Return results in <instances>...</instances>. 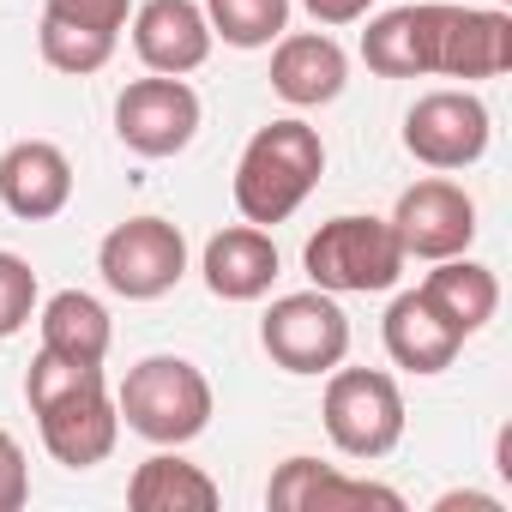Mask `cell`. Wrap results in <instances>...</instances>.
Masks as SVG:
<instances>
[{
  "mask_svg": "<svg viewBox=\"0 0 512 512\" xmlns=\"http://www.w3.org/2000/svg\"><path fill=\"white\" fill-rule=\"evenodd\" d=\"M362 61L380 79H500L512 67V13L500 7H392L368 19Z\"/></svg>",
  "mask_w": 512,
  "mask_h": 512,
  "instance_id": "cell-1",
  "label": "cell"
},
{
  "mask_svg": "<svg viewBox=\"0 0 512 512\" xmlns=\"http://www.w3.org/2000/svg\"><path fill=\"white\" fill-rule=\"evenodd\" d=\"M326 175V145L308 121H272L247 139L235 163V211L247 223H284L302 211V199Z\"/></svg>",
  "mask_w": 512,
  "mask_h": 512,
  "instance_id": "cell-2",
  "label": "cell"
},
{
  "mask_svg": "<svg viewBox=\"0 0 512 512\" xmlns=\"http://www.w3.org/2000/svg\"><path fill=\"white\" fill-rule=\"evenodd\" d=\"M115 410L151 446H187L211 428V380L187 356H145L127 368Z\"/></svg>",
  "mask_w": 512,
  "mask_h": 512,
  "instance_id": "cell-3",
  "label": "cell"
},
{
  "mask_svg": "<svg viewBox=\"0 0 512 512\" xmlns=\"http://www.w3.org/2000/svg\"><path fill=\"white\" fill-rule=\"evenodd\" d=\"M302 266H308L314 290H326V296H380L404 278V247L386 217L344 211L308 235Z\"/></svg>",
  "mask_w": 512,
  "mask_h": 512,
  "instance_id": "cell-4",
  "label": "cell"
},
{
  "mask_svg": "<svg viewBox=\"0 0 512 512\" xmlns=\"http://www.w3.org/2000/svg\"><path fill=\"white\" fill-rule=\"evenodd\" d=\"M320 416L344 458H386L404 440V392L380 368H332Z\"/></svg>",
  "mask_w": 512,
  "mask_h": 512,
  "instance_id": "cell-5",
  "label": "cell"
},
{
  "mask_svg": "<svg viewBox=\"0 0 512 512\" xmlns=\"http://www.w3.org/2000/svg\"><path fill=\"white\" fill-rule=\"evenodd\" d=\"M260 344L284 374H332L350 356V320L338 296L326 290H296L278 296L260 320Z\"/></svg>",
  "mask_w": 512,
  "mask_h": 512,
  "instance_id": "cell-6",
  "label": "cell"
},
{
  "mask_svg": "<svg viewBox=\"0 0 512 512\" xmlns=\"http://www.w3.org/2000/svg\"><path fill=\"white\" fill-rule=\"evenodd\" d=\"M97 272H103V284H109L115 296H127V302H157V296H169V290L181 284V272H187V241H181V229L163 223V217H127V223H115V229L103 235Z\"/></svg>",
  "mask_w": 512,
  "mask_h": 512,
  "instance_id": "cell-7",
  "label": "cell"
},
{
  "mask_svg": "<svg viewBox=\"0 0 512 512\" xmlns=\"http://www.w3.org/2000/svg\"><path fill=\"white\" fill-rule=\"evenodd\" d=\"M115 133L139 157H175V151H187L193 133H199V97H193V85H181L169 73L133 79L115 97Z\"/></svg>",
  "mask_w": 512,
  "mask_h": 512,
  "instance_id": "cell-8",
  "label": "cell"
},
{
  "mask_svg": "<svg viewBox=\"0 0 512 512\" xmlns=\"http://www.w3.org/2000/svg\"><path fill=\"white\" fill-rule=\"evenodd\" d=\"M488 109L470 91H428L404 115V151L428 169H470L488 151Z\"/></svg>",
  "mask_w": 512,
  "mask_h": 512,
  "instance_id": "cell-9",
  "label": "cell"
},
{
  "mask_svg": "<svg viewBox=\"0 0 512 512\" xmlns=\"http://www.w3.org/2000/svg\"><path fill=\"white\" fill-rule=\"evenodd\" d=\"M386 223L404 260H452L476 241V199L458 181H416L398 193V211Z\"/></svg>",
  "mask_w": 512,
  "mask_h": 512,
  "instance_id": "cell-10",
  "label": "cell"
},
{
  "mask_svg": "<svg viewBox=\"0 0 512 512\" xmlns=\"http://www.w3.org/2000/svg\"><path fill=\"white\" fill-rule=\"evenodd\" d=\"M31 416H37V428H43L49 458L67 464V470L103 464V458L115 452V440H121V410H115L103 374L85 380V386H73V392H61V398H49V404H37Z\"/></svg>",
  "mask_w": 512,
  "mask_h": 512,
  "instance_id": "cell-11",
  "label": "cell"
},
{
  "mask_svg": "<svg viewBox=\"0 0 512 512\" xmlns=\"http://www.w3.org/2000/svg\"><path fill=\"white\" fill-rule=\"evenodd\" d=\"M0 199H7L13 217L43 223L61 217L73 199V163L55 139H19L0 151Z\"/></svg>",
  "mask_w": 512,
  "mask_h": 512,
  "instance_id": "cell-12",
  "label": "cell"
},
{
  "mask_svg": "<svg viewBox=\"0 0 512 512\" xmlns=\"http://www.w3.org/2000/svg\"><path fill=\"white\" fill-rule=\"evenodd\" d=\"M266 500L278 512H362V506H386V512H404V494L398 488H380V482H356V476H338L332 464L320 458H284Z\"/></svg>",
  "mask_w": 512,
  "mask_h": 512,
  "instance_id": "cell-13",
  "label": "cell"
},
{
  "mask_svg": "<svg viewBox=\"0 0 512 512\" xmlns=\"http://www.w3.org/2000/svg\"><path fill=\"white\" fill-rule=\"evenodd\" d=\"M133 49L151 73H169V79L205 67V55H211L205 7H193V0H145L133 13Z\"/></svg>",
  "mask_w": 512,
  "mask_h": 512,
  "instance_id": "cell-14",
  "label": "cell"
},
{
  "mask_svg": "<svg viewBox=\"0 0 512 512\" xmlns=\"http://www.w3.org/2000/svg\"><path fill=\"white\" fill-rule=\"evenodd\" d=\"M278 284V241L260 223H235L205 241V290L217 302H260Z\"/></svg>",
  "mask_w": 512,
  "mask_h": 512,
  "instance_id": "cell-15",
  "label": "cell"
},
{
  "mask_svg": "<svg viewBox=\"0 0 512 512\" xmlns=\"http://www.w3.org/2000/svg\"><path fill=\"white\" fill-rule=\"evenodd\" d=\"M344 79H350V61L344 49L326 37V31H296V37H278L272 49V91L296 109H320L332 97H344Z\"/></svg>",
  "mask_w": 512,
  "mask_h": 512,
  "instance_id": "cell-16",
  "label": "cell"
},
{
  "mask_svg": "<svg viewBox=\"0 0 512 512\" xmlns=\"http://www.w3.org/2000/svg\"><path fill=\"white\" fill-rule=\"evenodd\" d=\"M380 338H386V356H392L398 368H410V374H440V368H452V356L464 350V332H458L422 290H404V296L386 308Z\"/></svg>",
  "mask_w": 512,
  "mask_h": 512,
  "instance_id": "cell-17",
  "label": "cell"
},
{
  "mask_svg": "<svg viewBox=\"0 0 512 512\" xmlns=\"http://www.w3.org/2000/svg\"><path fill=\"white\" fill-rule=\"evenodd\" d=\"M422 296H428V302H434L464 338H470V332H482V326L494 320V308H500V278H494L488 266L464 260V253H452V260H434Z\"/></svg>",
  "mask_w": 512,
  "mask_h": 512,
  "instance_id": "cell-18",
  "label": "cell"
},
{
  "mask_svg": "<svg viewBox=\"0 0 512 512\" xmlns=\"http://www.w3.org/2000/svg\"><path fill=\"white\" fill-rule=\"evenodd\" d=\"M127 506L133 512H211L217 506V482L199 464H187L175 452H157V458H145L133 470Z\"/></svg>",
  "mask_w": 512,
  "mask_h": 512,
  "instance_id": "cell-19",
  "label": "cell"
},
{
  "mask_svg": "<svg viewBox=\"0 0 512 512\" xmlns=\"http://www.w3.org/2000/svg\"><path fill=\"white\" fill-rule=\"evenodd\" d=\"M37 326H43V350L73 356V362H103V356H109V338H115L109 308H103L97 296H85V290H61V296H49Z\"/></svg>",
  "mask_w": 512,
  "mask_h": 512,
  "instance_id": "cell-20",
  "label": "cell"
},
{
  "mask_svg": "<svg viewBox=\"0 0 512 512\" xmlns=\"http://www.w3.org/2000/svg\"><path fill=\"white\" fill-rule=\"evenodd\" d=\"M205 25L229 49H266L290 25V0H205Z\"/></svg>",
  "mask_w": 512,
  "mask_h": 512,
  "instance_id": "cell-21",
  "label": "cell"
},
{
  "mask_svg": "<svg viewBox=\"0 0 512 512\" xmlns=\"http://www.w3.org/2000/svg\"><path fill=\"white\" fill-rule=\"evenodd\" d=\"M37 43H43V61H49L55 73H79V79H85V73H103L109 55H115V37L85 31V25H61V19H43Z\"/></svg>",
  "mask_w": 512,
  "mask_h": 512,
  "instance_id": "cell-22",
  "label": "cell"
},
{
  "mask_svg": "<svg viewBox=\"0 0 512 512\" xmlns=\"http://www.w3.org/2000/svg\"><path fill=\"white\" fill-rule=\"evenodd\" d=\"M97 374H103V362H73V356L37 350V356H31V374H25V398H31V410H37V404L61 398V392H73V386L97 380Z\"/></svg>",
  "mask_w": 512,
  "mask_h": 512,
  "instance_id": "cell-23",
  "label": "cell"
},
{
  "mask_svg": "<svg viewBox=\"0 0 512 512\" xmlns=\"http://www.w3.org/2000/svg\"><path fill=\"white\" fill-rule=\"evenodd\" d=\"M37 308V272L19 253H0V338H13Z\"/></svg>",
  "mask_w": 512,
  "mask_h": 512,
  "instance_id": "cell-24",
  "label": "cell"
},
{
  "mask_svg": "<svg viewBox=\"0 0 512 512\" xmlns=\"http://www.w3.org/2000/svg\"><path fill=\"white\" fill-rule=\"evenodd\" d=\"M127 13H133V0H43V19L85 25V31H103V37H121Z\"/></svg>",
  "mask_w": 512,
  "mask_h": 512,
  "instance_id": "cell-25",
  "label": "cell"
},
{
  "mask_svg": "<svg viewBox=\"0 0 512 512\" xmlns=\"http://www.w3.org/2000/svg\"><path fill=\"white\" fill-rule=\"evenodd\" d=\"M25 494H31V470H25V452H19V440L0 428V512H19L25 506Z\"/></svg>",
  "mask_w": 512,
  "mask_h": 512,
  "instance_id": "cell-26",
  "label": "cell"
},
{
  "mask_svg": "<svg viewBox=\"0 0 512 512\" xmlns=\"http://www.w3.org/2000/svg\"><path fill=\"white\" fill-rule=\"evenodd\" d=\"M302 7H308L320 25H356V19L374 7V0H302Z\"/></svg>",
  "mask_w": 512,
  "mask_h": 512,
  "instance_id": "cell-27",
  "label": "cell"
},
{
  "mask_svg": "<svg viewBox=\"0 0 512 512\" xmlns=\"http://www.w3.org/2000/svg\"><path fill=\"white\" fill-rule=\"evenodd\" d=\"M458 506H476V512H500V500H488V494H446V500H440V512H458Z\"/></svg>",
  "mask_w": 512,
  "mask_h": 512,
  "instance_id": "cell-28",
  "label": "cell"
},
{
  "mask_svg": "<svg viewBox=\"0 0 512 512\" xmlns=\"http://www.w3.org/2000/svg\"><path fill=\"white\" fill-rule=\"evenodd\" d=\"M494 7H506V0H494Z\"/></svg>",
  "mask_w": 512,
  "mask_h": 512,
  "instance_id": "cell-29",
  "label": "cell"
}]
</instances>
